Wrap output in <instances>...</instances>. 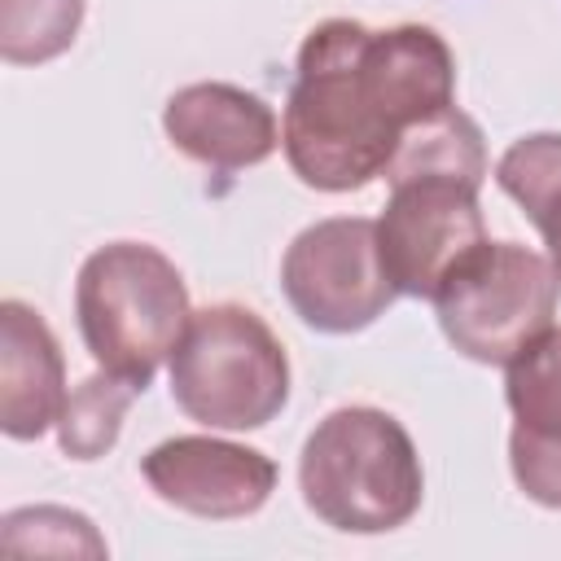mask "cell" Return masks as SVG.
Masks as SVG:
<instances>
[{
  "label": "cell",
  "mask_w": 561,
  "mask_h": 561,
  "mask_svg": "<svg viewBox=\"0 0 561 561\" xmlns=\"http://www.w3.org/2000/svg\"><path fill=\"white\" fill-rule=\"evenodd\" d=\"M368 26L329 18L307 31L285 101L280 149L294 175L320 193H351L386 175L403 127L364 70Z\"/></svg>",
  "instance_id": "obj_1"
},
{
  "label": "cell",
  "mask_w": 561,
  "mask_h": 561,
  "mask_svg": "<svg viewBox=\"0 0 561 561\" xmlns=\"http://www.w3.org/2000/svg\"><path fill=\"white\" fill-rule=\"evenodd\" d=\"M307 508L346 535H386L416 517L425 473L412 434L381 408H337L302 443Z\"/></svg>",
  "instance_id": "obj_2"
},
{
  "label": "cell",
  "mask_w": 561,
  "mask_h": 561,
  "mask_svg": "<svg viewBox=\"0 0 561 561\" xmlns=\"http://www.w3.org/2000/svg\"><path fill=\"white\" fill-rule=\"evenodd\" d=\"M75 316L96 368L145 390L188 329V289L175 263L140 241H114L83 259Z\"/></svg>",
  "instance_id": "obj_3"
},
{
  "label": "cell",
  "mask_w": 561,
  "mask_h": 561,
  "mask_svg": "<svg viewBox=\"0 0 561 561\" xmlns=\"http://www.w3.org/2000/svg\"><path fill=\"white\" fill-rule=\"evenodd\" d=\"M171 399L210 430H259L289 399V359L263 316L215 302L188 316L171 351Z\"/></svg>",
  "instance_id": "obj_4"
},
{
  "label": "cell",
  "mask_w": 561,
  "mask_h": 561,
  "mask_svg": "<svg viewBox=\"0 0 561 561\" xmlns=\"http://www.w3.org/2000/svg\"><path fill=\"white\" fill-rule=\"evenodd\" d=\"M561 280L552 263L517 241H482L430 298L447 342L478 364H508L552 329Z\"/></svg>",
  "instance_id": "obj_5"
},
{
  "label": "cell",
  "mask_w": 561,
  "mask_h": 561,
  "mask_svg": "<svg viewBox=\"0 0 561 561\" xmlns=\"http://www.w3.org/2000/svg\"><path fill=\"white\" fill-rule=\"evenodd\" d=\"M280 289L294 316L320 333L368 329L399 294L381 267L377 219L337 215L302 228L280 259Z\"/></svg>",
  "instance_id": "obj_6"
},
{
  "label": "cell",
  "mask_w": 561,
  "mask_h": 561,
  "mask_svg": "<svg viewBox=\"0 0 561 561\" xmlns=\"http://www.w3.org/2000/svg\"><path fill=\"white\" fill-rule=\"evenodd\" d=\"M486 241L478 184L456 175H399L377 219V250L390 285L408 298H434L438 285Z\"/></svg>",
  "instance_id": "obj_7"
},
{
  "label": "cell",
  "mask_w": 561,
  "mask_h": 561,
  "mask_svg": "<svg viewBox=\"0 0 561 561\" xmlns=\"http://www.w3.org/2000/svg\"><path fill=\"white\" fill-rule=\"evenodd\" d=\"M140 473L162 504H175L180 513L210 522L250 517L276 491L272 456L206 434H180L149 447Z\"/></svg>",
  "instance_id": "obj_8"
},
{
  "label": "cell",
  "mask_w": 561,
  "mask_h": 561,
  "mask_svg": "<svg viewBox=\"0 0 561 561\" xmlns=\"http://www.w3.org/2000/svg\"><path fill=\"white\" fill-rule=\"evenodd\" d=\"M162 131L184 158H193L210 171L259 167L280 145L272 105L237 83L180 88L162 110Z\"/></svg>",
  "instance_id": "obj_9"
},
{
  "label": "cell",
  "mask_w": 561,
  "mask_h": 561,
  "mask_svg": "<svg viewBox=\"0 0 561 561\" xmlns=\"http://www.w3.org/2000/svg\"><path fill=\"white\" fill-rule=\"evenodd\" d=\"M66 408V359L44 316L18 298L0 302V430L39 438Z\"/></svg>",
  "instance_id": "obj_10"
},
{
  "label": "cell",
  "mask_w": 561,
  "mask_h": 561,
  "mask_svg": "<svg viewBox=\"0 0 561 561\" xmlns=\"http://www.w3.org/2000/svg\"><path fill=\"white\" fill-rule=\"evenodd\" d=\"M399 175H456V180H469L482 188L486 145H482L478 123L456 105L416 123L412 131H403V140L386 167V180H399Z\"/></svg>",
  "instance_id": "obj_11"
},
{
  "label": "cell",
  "mask_w": 561,
  "mask_h": 561,
  "mask_svg": "<svg viewBox=\"0 0 561 561\" xmlns=\"http://www.w3.org/2000/svg\"><path fill=\"white\" fill-rule=\"evenodd\" d=\"M140 390L114 373H92L75 386V394H66V408L57 416V438H61V451L70 460H96L105 456L114 443H118V430H123V416L131 408Z\"/></svg>",
  "instance_id": "obj_12"
},
{
  "label": "cell",
  "mask_w": 561,
  "mask_h": 561,
  "mask_svg": "<svg viewBox=\"0 0 561 561\" xmlns=\"http://www.w3.org/2000/svg\"><path fill=\"white\" fill-rule=\"evenodd\" d=\"M504 368V399L517 430L561 434V329H543Z\"/></svg>",
  "instance_id": "obj_13"
},
{
  "label": "cell",
  "mask_w": 561,
  "mask_h": 561,
  "mask_svg": "<svg viewBox=\"0 0 561 561\" xmlns=\"http://www.w3.org/2000/svg\"><path fill=\"white\" fill-rule=\"evenodd\" d=\"M83 22V0H4L0 57L9 66H39L61 57Z\"/></svg>",
  "instance_id": "obj_14"
},
{
  "label": "cell",
  "mask_w": 561,
  "mask_h": 561,
  "mask_svg": "<svg viewBox=\"0 0 561 561\" xmlns=\"http://www.w3.org/2000/svg\"><path fill=\"white\" fill-rule=\"evenodd\" d=\"M495 184L526 210V219H543L552 202H561V136L535 131L504 149L495 162Z\"/></svg>",
  "instance_id": "obj_15"
},
{
  "label": "cell",
  "mask_w": 561,
  "mask_h": 561,
  "mask_svg": "<svg viewBox=\"0 0 561 561\" xmlns=\"http://www.w3.org/2000/svg\"><path fill=\"white\" fill-rule=\"evenodd\" d=\"M0 543L4 552H83V557H105V539L92 530V522L83 513H70V508H53V504H39V508H18L4 517V530H0Z\"/></svg>",
  "instance_id": "obj_16"
},
{
  "label": "cell",
  "mask_w": 561,
  "mask_h": 561,
  "mask_svg": "<svg viewBox=\"0 0 561 561\" xmlns=\"http://www.w3.org/2000/svg\"><path fill=\"white\" fill-rule=\"evenodd\" d=\"M508 465L517 486L543 504V508H561V434H526L513 425L508 434Z\"/></svg>",
  "instance_id": "obj_17"
},
{
  "label": "cell",
  "mask_w": 561,
  "mask_h": 561,
  "mask_svg": "<svg viewBox=\"0 0 561 561\" xmlns=\"http://www.w3.org/2000/svg\"><path fill=\"white\" fill-rule=\"evenodd\" d=\"M535 228H539V237H543V245H548V263H552V272H557V280H561V202H552V206L543 210V219H535Z\"/></svg>",
  "instance_id": "obj_18"
}]
</instances>
